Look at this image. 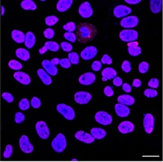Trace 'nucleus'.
<instances>
[{
    "label": "nucleus",
    "instance_id": "obj_1",
    "mask_svg": "<svg viewBox=\"0 0 163 162\" xmlns=\"http://www.w3.org/2000/svg\"><path fill=\"white\" fill-rule=\"evenodd\" d=\"M97 34V30L95 26L91 23H79L76 27V38L79 42L85 44L93 40Z\"/></svg>",
    "mask_w": 163,
    "mask_h": 162
},
{
    "label": "nucleus",
    "instance_id": "obj_2",
    "mask_svg": "<svg viewBox=\"0 0 163 162\" xmlns=\"http://www.w3.org/2000/svg\"><path fill=\"white\" fill-rule=\"evenodd\" d=\"M67 143H66V137L63 134H59L52 141L51 146L53 147V150L56 152H63L66 149Z\"/></svg>",
    "mask_w": 163,
    "mask_h": 162
},
{
    "label": "nucleus",
    "instance_id": "obj_3",
    "mask_svg": "<svg viewBox=\"0 0 163 162\" xmlns=\"http://www.w3.org/2000/svg\"><path fill=\"white\" fill-rule=\"evenodd\" d=\"M57 111L60 113L66 119L68 120H72L75 117V113H74L73 108L64 104H59L56 107Z\"/></svg>",
    "mask_w": 163,
    "mask_h": 162
},
{
    "label": "nucleus",
    "instance_id": "obj_4",
    "mask_svg": "<svg viewBox=\"0 0 163 162\" xmlns=\"http://www.w3.org/2000/svg\"><path fill=\"white\" fill-rule=\"evenodd\" d=\"M138 37V33L132 29H125L120 33V39L126 42L134 41Z\"/></svg>",
    "mask_w": 163,
    "mask_h": 162
},
{
    "label": "nucleus",
    "instance_id": "obj_5",
    "mask_svg": "<svg viewBox=\"0 0 163 162\" xmlns=\"http://www.w3.org/2000/svg\"><path fill=\"white\" fill-rule=\"evenodd\" d=\"M36 129L37 134L42 139L46 140L50 136V130H49L47 124L43 121H39L36 123Z\"/></svg>",
    "mask_w": 163,
    "mask_h": 162
},
{
    "label": "nucleus",
    "instance_id": "obj_6",
    "mask_svg": "<svg viewBox=\"0 0 163 162\" xmlns=\"http://www.w3.org/2000/svg\"><path fill=\"white\" fill-rule=\"evenodd\" d=\"M95 119L98 123H100L104 125H110L112 122V116L104 111H99V112L96 113V116H95Z\"/></svg>",
    "mask_w": 163,
    "mask_h": 162
},
{
    "label": "nucleus",
    "instance_id": "obj_7",
    "mask_svg": "<svg viewBox=\"0 0 163 162\" xmlns=\"http://www.w3.org/2000/svg\"><path fill=\"white\" fill-rule=\"evenodd\" d=\"M19 145H20V149L23 151L24 153H31L33 152L34 147L32 145L31 143L29 142V140L26 135H23L20 138L19 141Z\"/></svg>",
    "mask_w": 163,
    "mask_h": 162
},
{
    "label": "nucleus",
    "instance_id": "obj_8",
    "mask_svg": "<svg viewBox=\"0 0 163 162\" xmlns=\"http://www.w3.org/2000/svg\"><path fill=\"white\" fill-rule=\"evenodd\" d=\"M78 12L80 16L83 18L90 17L93 14V11L92 9L91 5L88 2H85L80 5L78 9Z\"/></svg>",
    "mask_w": 163,
    "mask_h": 162
},
{
    "label": "nucleus",
    "instance_id": "obj_9",
    "mask_svg": "<svg viewBox=\"0 0 163 162\" xmlns=\"http://www.w3.org/2000/svg\"><path fill=\"white\" fill-rule=\"evenodd\" d=\"M154 117L152 114H148L144 118V128L148 134H151L154 128Z\"/></svg>",
    "mask_w": 163,
    "mask_h": 162
},
{
    "label": "nucleus",
    "instance_id": "obj_10",
    "mask_svg": "<svg viewBox=\"0 0 163 162\" xmlns=\"http://www.w3.org/2000/svg\"><path fill=\"white\" fill-rule=\"evenodd\" d=\"M91 99L92 95L87 92H78L74 95V100L80 104H86Z\"/></svg>",
    "mask_w": 163,
    "mask_h": 162
},
{
    "label": "nucleus",
    "instance_id": "obj_11",
    "mask_svg": "<svg viewBox=\"0 0 163 162\" xmlns=\"http://www.w3.org/2000/svg\"><path fill=\"white\" fill-rule=\"evenodd\" d=\"M97 52L96 48L93 46H90L82 50L81 53H80V56H81L82 59H85V60H90L96 56Z\"/></svg>",
    "mask_w": 163,
    "mask_h": 162
},
{
    "label": "nucleus",
    "instance_id": "obj_12",
    "mask_svg": "<svg viewBox=\"0 0 163 162\" xmlns=\"http://www.w3.org/2000/svg\"><path fill=\"white\" fill-rule=\"evenodd\" d=\"M138 24V18L135 16L125 17L120 21V25L124 28H133Z\"/></svg>",
    "mask_w": 163,
    "mask_h": 162
},
{
    "label": "nucleus",
    "instance_id": "obj_13",
    "mask_svg": "<svg viewBox=\"0 0 163 162\" xmlns=\"http://www.w3.org/2000/svg\"><path fill=\"white\" fill-rule=\"evenodd\" d=\"M75 138L79 141L86 143V144H92L95 141V138L90 134L86 133L83 131H79L75 134Z\"/></svg>",
    "mask_w": 163,
    "mask_h": 162
},
{
    "label": "nucleus",
    "instance_id": "obj_14",
    "mask_svg": "<svg viewBox=\"0 0 163 162\" xmlns=\"http://www.w3.org/2000/svg\"><path fill=\"white\" fill-rule=\"evenodd\" d=\"M132 12V9L126 5H118L114 10V15L117 18L123 17L126 15H129Z\"/></svg>",
    "mask_w": 163,
    "mask_h": 162
},
{
    "label": "nucleus",
    "instance_id": "obj_15",
    "mask_svg": "<svg viewBox=\"0 0 163 162\" xmlns=\"http://www.w3.org/2000/svg\"><path fill=\"white\" fill-rule=\"evenodd\" d=\"M95 81H96V76L94 74L91 73V72L84 74L79 78V83L82 85H84V86L93 84Z\"/></svg>",
    "mask_w": 163,
    "mask_h": 162
},
{
    "label": "nucleus",
    "instance_id": "obj_16",
    "mask_svg": "<svg viewBox=\"0 0 163 162\" xmlns=\"http://www.w3.org/2000/svg\"><path fill=\"white\" fill-rule=\"evenodd\" d=\"M14 78L15 80H17L19 83H22L23 85H28L31 82V78L27 74L24 73V72L17 71L14 74Z\"/></svg>",
    "mask_w": 163,
    "mask_h": 162
},
{
    "label": "nucleus",
    "instance_id": "obj_17",
    "mask_svg": "<svg viewBox=\"0 0 163 162\" xmlns=\"http://www.w3.org/2000/svg\"><path fill=\"white\" fill-rule=\"evenodd\" d=\"M115 111H116L117 116L120 117L124 118L127 117L130 114V110L126 105H123L122 104H117L115 105Z\"/></svg>",
    "mask_w": 163,
    "mask_h": 162
},
{
    "label": "nucleus",
    "instance_id": "obj_18",
    "mask_svg": "<svg viewBox=\"0 0 163 162\" xmlns=\"http://www.w3.org/2000/svg\"><path fill=\"white\" fill-rule=\"evenodd\" d=\"M118 129L122 134H128L133 131L134 129V125L132 122H129V121H125V122H121L119 125Z\"/></svg>",
    "mask_w": 163,
    "mask_h": 162
},
{
    "label": "nucleus",
    "instance_id": "obj_19",
    "mask_svg": "<svg viewBox=\"0 0 163 162\" xmlns=\"http://www.w3.org/2000/svg\"><path fill=\"white\" fill-rule=\"evenodd\" d=\"M42 64L44 68L45 69V71L49 74L53 75V76H55V75L57 74L58 73L57 68L56 67V65H53V64L50 62V61L47 60V59H45V60H44L43 62H42Z\"/></svg>",
    "mask_w": 163,
    "mask_h": 162
},
{
    "label": "nucleus",
    "instance_id": "obj_20",
    "mask_svg": "<svg viewBox=\"0 0 163 162\" xmlns=\"http://www.w3.org/2000/svg\"><path fill=\"white\" fill-rule=\"evenodd\" d=\"M72 0H59L56 5V9L60 12H64L72 6Z\"/></svg>",
    "mask_w": 163,
    "mask_h": 162
},
{
    "label": "nucleus",
    "instance_id": "obj_21",
    "mask_svg": "<svg viewBox=\"0 0 163 162\" xmlns=\"http://www.w3.org/2000/svg\"><path fill=\"white\" fill-rule=\"evenodd\" d=\"M118 102L126 106H131L133 105L134 103V98L129 95H120L117 98Z\"/></svg>",
    "mask_w": 163,
    "mask_h": 162
},
{
    "label": "nucleus",
    "instance_id": "obj_22",
    "mask_svg": "<svg viewBox=\"0 0 163 162\" xmlns=\"http://www.w3.org/2000/svg\"><path fill=\"white\" fill-rule=\"evenodd\" d=\"M150 6L153 13H159L162 11V0H150Z\"/></svg>",
    "mask_w": 163,
    "mask_h": 162
},
{
    "label": "nucleus",
    "instance_id": "obj_23",
    "mask_svg": "<svg viewBox=\"0 0 163 162\" xmlns=\"http://www.w3.org/2000/svg\"><path fill=\"white\" fill-rule=\"evenodd\" d=\"M25 45L27 48L31 49L36 44V37L34 34L31 32H28L25 35Z\"/></svg>",
    "mask_w": 163,
    "mask_h": 162
},
{
    "label": "nucleus",
    "instance_id": "obj_24",
    "mask_svg": "<svg viewBox=\"0 0 163 162\" xmlns=\"http://www.w3.org/2000/svg\"><path fill=\"white\" fill-rule=\"evenodd\" d=\"M38 75L40 78V79L42 80V81L45 83V85H50L51 84L52 80L51 78L50 77V75H48V74L45 71L44 69L39 68L37 71Z\"/></svg>",
    "mask_w": 163,
    "mask_h": 162
},
{
    "label": "nucleus",
    "instance_id": "obj_25",
    "mask_svg": "<svg viewBox=\"0 0 163 162\" xmlns=\"http://www.w3.org/2000/svg\"><path fill=\"white\" fill-rule=\"evenodd\" d=\"M102 75L103 78H105L107 80H111L116 78L117 73L112 68H106L102 71Z\"/></svg>",
    "mask_w": 163,
    "mask_h": 162
},
{
    "label": "nucleus",
    "instance_id": "obj_26",
    "mask_svg": "<svg viewBox=\"0 0 163 162\" xmlns=\"http://www.w3.org/2000/svg\"><path fill=\"white\" fill-rule=\"evenodd\" d=\"M12 37L15 42L22 44L25 41V34L21 31L13 30L12 32Z\"/></svg>",
    "mask_w": 163,
    "mask_h": 162
},
{
    "label": "nucleus",
    "instance_id": "obj_27",
    "mask_svg": "<svg viewBox=\"0 0 163 162\" xmlns=\"http://www.w3.org/2000/svg\"><path fill=\"white\" fill-rule=\"evenodd\" d=\"M16 56L17 58L23 61H27L29 59L30 55L28 50L24 48H19L16 50Z\"/></svg>",
    "mask_w": 163,
    "mask_h": 162
},
{
    "label": "nucleus",
    "instance_id": "obj_28",
    "mask_svg": "<svg viewBox=\"0 0 163 162\" xmlns=\"http://www.w3.org/2000/svg\"><path fill=\"white\" fill-rule=\"evenodd\" d=\"M91 135L95 139L101 140L106 136V131L102 128H93L91 129Z\"/></svg>",
    "mask_w": 163,
    "mask_h": 162
},
{
    "label": "nucleus",
    "instance_id": "obj_29",
    "mask_svg": "<svg viewBox=\"0 0 163 162\" xmlns=\"http://www.w3.org/2000/svg\"><path fill=\"white\" fill-rule=\"evenodd\" d=\"M22 8L24 10H36L37 8V5L32 0H23L21 2Z\"/></svg>",
    "mask_w": 163,
    "mask_h": 162
},
{
    "label": "nucleus",
    "instance_id": "obj_30",
    "mask_svg": "<svg viewBox=\"0 0 163 162\" xmlns=\"http://www.w3.org/2000/svg\"><path fill=\"white\" fill-rule=\"evenodd\" d=\"M45 47L47 50H51L53 52L58 51L59 49V45L55 41H47L45 43Z\"/></svg>",
    "mask_w": 163,
    "mask_h": 162
},
{
    "label": "nucleus",
    "instance_id": "obj_31",
    "mask_svg": "<svg viewBox=\"0 0 163 162\" xmlns=\"http://www.w3.org/2000/svg\"><path fill=\"white\" fill-rule=\"evenodd\" d=\"M128 51H129V53L131 55V56H138V55L141 54V48L138 46L129 47Z\"/></svg>",
    "mask_w": 163,
    "mask_h": 162
},
{
    "label": "nucleus",
    "instance_id": "obj_32",
    "mask_svg": "<svg viewBox=\"0 0 163 162\" xmlns=\"http://www.w3.org/2000/svg\"><path fill=\"white\" fill-rule=\"evenodd\" d=\"M8 66L10 68L16 71L20 70V69H22V68H23V65H21V63H20L18 61L15 60V59H12V60H11L10 62H8Z\"/></svg>",
    "mask_w": 163,
    "mask_h": 162
},
{
    "label": "nucleus",
    "instance_id": "obj_33",
    "mask_svg": "<svg viewBox=\"0 0 163 162\" xmlns=\"http://www.w3.org/2000/svg\"><path fill=\"white\" fill-rule=\"evenodd\" d=\"M59 21V19L56 16H48L45 18V23L49 26H52Z\"/></svg>",
    "mask_w": 163,
    "mask_h": 162
},
{
    "label": "nucleus",
    "instance_id": "obj_34",
    "mask_svg": "<svg viewBox=\"0 0 163 162\" xmlns=\"http://www.w3.org/2000/svg\"><path fill=\"white\" fill-rule=\"evenodd\" d=\"M69 57V60L70 62L74 65H77L79 63V56L77 53H70L68 56Z\"/></svg>",
    "mask_w": 163,
    "mask_h": 162
},
{
    "label": "nucleus",
    "instance_id": "obj_35",
    "mask_svg": "<svg viewBox=\"0 0 163 162\" xmlns=\"http://www.w3.org/2000/svg\"><path fill=\"white\" fill-rule=\"evenodd\" d=\"M29 102L26 98H23L19 103V107L21 111H26L29 108Z\"/></svg>",
    "mask_w": 163,
    "mask_h": 162
},
{
    "label": "nucleus",
    "instance_id": "obj_36",
    "mask_svg": "<svg viewBox=\"0 0 163 162\" xmlns=\"http://www.w3.org/2000/svg\"><path fill=\"white\" fill-rule=\"evenodd\" d=\"M13 153V147L12 145H7L3 152V157L5 158H9L12 155Z\"/></svg>",
    "mask_w": 163,
    "mask_h": 162
},
{
    "label": "nucleus",
    "instance_id": "obj_37",
    "mask_svg": "<svg viewBox=\"0 0 163 162\" xmlns=\"http://www.w3.org/2000/svg\"><path fill=\"white\" fill-rule=\"evenodd\" d=\"M63 29H64L65 30L68 31V32H73L76 29L75 23H74V22L67 23L66 24H65L64 26H63Z\"/></svg>",
    "mask_w": 163,
    "mask_h": 162
},
{
    "label": "nucleus",
    "instance_id": "obj_38",
    "mask_svg": "<svg viewBox=\"0 0 163 162\" xmlns=\"http://www.w3.org/2000/svg\"><path fill=\"white\" fill-rule=\"evenodd\" d=\"M41 104H42V102H41L40 99L38 98L37 97H33L31 100V106L33 108H39L41 107Z\"/></svg>",
    "mask_w": 163,
    "mask_h": 162
},
{
    "label": "nucleus",
    "instance_id": "obj_39",
    "mask_svg": "<svg viewBox=\"0 0 163 162\" xmlns=\"http://www.w3.org/2000/svg\"><path fill=\"white\" fill-rule=\"evenodd\" d=\"M144 95L148 98H154L157 95V92L153 89H148L144 92Z\"/></svg>",
    "mask_w": 163,
    "mask_h": 162
},
{
    "label": "nucleus",
    "instance_id": "obj_40",
    "mask_svg": "<svg viewBox=\"0 0 163 162\" xmlns=\"http://www.w3.org/2000/svg\"><path fill=\"white\" fill-rule=\"evenodd\" d=\"M139 71L141 74L146 73L149 69V64L146 62H143L141 63H140V65L138 66Z\"/></svg>",
    "mask_w": 163,
    "mask_h": 162
},
{
    "label": "nucleus",
    "instance_id": "obj_41",
    "mask_svg": "<svg viewBox=\"0 0 163 162\" xmlns=\"http://www.w3.org/2000/svg\"><path fill=\"white\" fill-rule=\"evenodd\" d=\"M64 38L66 40L69 41L71 42H75L76 41V35L73 32H66L64 34Z\"/></svg>",
    "mask_w": 163,
    "mask_h": 162
},
{
    "label": "nucleus",
    "instance_id": "obj_42",
    "mask_svg": "<svg viewBox=\"0 0 163 162\" xmlns=\"http://www.w3.org/2000/svg\"><path fill=\"white\" fill-rule=\"evenodd\" d=\"M71 62L69 59H59V65L63 68H69L71 67Z\"/></svg>",
    "mask_w": 163,
    "mask_h": 162
},
{
    "label": "nucleus",
    "instance_id": "obj_43",
    "mask_svg": "<svg viewBox=\"0 0 163 162\" xmlns=\"http://www.w3.org/2000/svg\"><path fill=\"white\" fill-rule=\"evenodd\" d=\"M25 120V116L20 112H17L15 114V122L17 124L22 123Z\"/></svg>",
    "mask_w": 163,
    "mask_h": 162
},
{
    "label": "nucleus",
    "instance_id": "obj_44",
    "mask_svg": "<svg viewBox=\"0 0 163 162\" xmlns=\"http://www.w3.org/2000/svg\"><path fill=\"white\" fill-rule=\"evenodd\" d=\"M159 80L156 79V78H152L148 83V86L149 87H151L153 89H156L159 86Z\"/></svg>",
    "mask_w": 163,
    "mask_h": 162
},
{
    "label": "nucleus",
    "instance_id": "obj_45",
    "mask_svg": "<svg viewBox=\"0 0 163 162\" xmlns=\"http://www.w3.org/2000/svg\"><path fill=\"white\" fill-rule=\"evenodd\" d=\"M61 47L62 48H63V50H64V51L66 52H70L72 50V48H73V47H72V45H70L69 43H68V42L66 41H63L61 43Z\"/></svg>",
    "mask_w": 163,
    "mask_h": 162
},
{
    "label": "nucleus",
    "instance_id": "obj_46",
    "mask_svg": "<svg viewBox=\"0 0 163 162\" xmlns=\"http://www.w3.org/2000/svg\"><path fill=\"white\" fill-rule=\"evenodd\" d=\"M122 70L126 73H129L131 71V64L129 61H124L122 64Z\"/></svg>",
    "mask_w": 163,
    "mask_h": 162
},
{
    "label": "nucleus",
    "instance_id": "obj_47",
    "mask_svg": "<svg viewBox=\"0 0 163 162\" xmlns=\"http://www.w3.org/2000/svg\"><path fill=\"white\" fill-rule=\"evenodd\" d=\"M44 35L47 38L50 39L54 36V31L51 28H48V29H45V32H44Z\"/></svg>",
    "mask_w": 163,
    "mask_h": 162
},
{
    "label": "nucleus",
    "instance_id": "obj_48",
    "mask_svg": "<svg viewBox=\"0 0 163 162\" xmlns=\"http://www.w3.org/2000/svg\"><path fill=\"white\" fill-rule=\"evenodd\" d=\"M2 97L3 98V99L6 101L8 103H12L14 101V97L12 94L8 93V92H4V93L2 95Z\"/></svg>",
    "mask_w": 163,
    "mask_h": 162
},
{
    "label": "nucleus",
    "instance_id": "obj_49",
    "mask_svg": "<svg viewBox=\"0 0 163 162\" xmlns=\"http://www.w3.org/2000/svg\"><path fill=\"white\" fill-rule=\"evenodd\" d=\"M101 63L110 65V64H112L111 58H110L108 55H104L103 57L102 58V60H101Z\"/></svg>",
    "mask_w": 163,
    "mask_h": 162
},
{
    "label": "nucleus",
    "instance_id": "obj_50",
    "mask_svg": "<svg viewBox=\"0 0 163 162\" xmlns=\"http://www.w3.org/2000/svg\"><path fill=\"white\" fill-rule=\"evenodd\" d=\"M102 68V63L99 61H95V62H93L92 64V69L95 71H99Z\"/></svg>",
    "mask_w": 163,
    "mask_h": 162
},
{
    "label": "nucleus",
    "instance_id": "obj_51",
    "mask_svg": "<svg viewBox=\"0 0 163 162\" xmlns=\"http://www.w3.org/2000/svg\"><path fill=\"white\" fill-rule=\"evenodd\" d=\"M104 94H105L106 96H107V97H110V96H112V95H114L113 89H112L110 86H107V87L104 88Z\"/></svg>",
    "mask_w": 163,
    "mask_h": 162
},
{
    "label": "nucleus",
    "instance_id": "obj_52",
    "mask_svg": "<svg viewBox=\"0 0 163 162\" xmlns=\"http://www.w3.org/2000/svg\"><path fill=\"white\" fill-rule=\"evenodd\" d=\"M113 83L114 86H120L122 84H123V81H122V79L120 78V77H116V78H114Z\"/></svg>",
    "mask_w": 163,
    "mask_h": 162
},
{
    "label": "nucleus",
    "instance_id": "obj_53",
    "mask_svg": "<svg viewBox=\"0 0 163 162\" xmlns=\"http://www.w3.org/2000/svg\"><path fill=\"white\" fill-rule=\"evenodd\" d=\"M123 91H125L126 92H130L132 91V88H131V86L129 84V83H123Z\"/></svg>",
    "mask_w": 163,
    "mask_h": 162
},
{
    "label": "nucleus",
    "instance_id": "obj_54",
    "mask_svg": "<svg viewBox=\"0 0 163 162\" xmlns=\"http://www.w3.org/2000/svg\"><path fill=\"white\" fill-rule=\"evenodd\" d=\"M132 86L136 88L140 87V86H141V81L139 79H134L133 83H132Z\"/></svg>",
    "mask_w": 163,
    "mask_h": 162
},
{
    "label": "nucleus",
    "instance_id": "obj_55",
    "mask_svg": "<svg viewBox=\"0 0 163 162\" xmlns=\"http://www.w3.org/2000/svg\"><path fill=\"white\" fill-rule=\"evenodd\" d=\"M126 2H127L128 4L134 5L141 2V0H126Z\"/></svg>",
    "mask_w": 163,
    "mask_h": 162
},
{
    "label": "nucleus",
    "instance_id": "obj_56",
    "mask_svg": "<svg viewBox=\"0 0 163 162\" xmlns=\"http://www.w3.org/2000/svg\"><path fill=\"white\" fill-rule=\"evenodd\" d=\"M50 62H51L53 65H58V64H59V59H58V58H53V59H51Z\"/></svg>",
    "mask_w": 163,
    "mask_h": 162
},
{
    "label": "nucleus",
    "instance_id": "obj_57",
    "mask_svg": "<svg viewBox=\"0 0 163 162\" xmlns=\"http://www.w3.org/2000/svg\"><path fill=\"white\" fill-rule=\"evenodd\" d=\"M47 51V49L46 48L45 46H44L43 48H42L40 49V50H39V53L42 55V54H44V53H45Z\"/></svg>",
    "mask_w": 163,
    "mask_h": 162
},
{
    "label": "nucleus",
    "instance_id": "obj_58",
    "mask_svg": "<svg viewBox=\"0 0 163 162\" xmlns=\"http://www.w3.org/2000/svg\"><path fill=\"white\" fill-rule=\"evenodd\" d=\"M138 43L137 41H132V42H129L128 44V47H133V46H138Z\"/></svg>",
    "mask_w": 163,
    "mask_h": 162
},
{
    "label": "nucleus",
    "instance_id": "obj_59",
    "mask_svg": "<svg viewBox=\"0 0 163 162\" xmlns=\"http://www.w3.org/2000/svg\"><path fill=\"white\" fill-rule=\"evenodd\" d=\"M1 11H2L1 15L2 16V15H4V14H5V8L3 7V6H2L1 7Z\"/></svg>",
    "mask_w": 163,
    "mask_h": 162
},
{
    "label": "nucleus",
    "instance_id": "obj_60",
    "mask_svg": "<svg viewBox=\"0 0 163 162\" xmlns=\"http://www.w3.org/2000/svg\"><path fill=\"white\" fill-rule=\"evenodd\" d=\"M102 81H107V79H106V78H102Z\"/></svg>",
    "mask_w": 163,
    "mask_h": 162
},
{
    "label": "nucleus",
    "instance_id": "obj_61",
    "mask_svg": "<svg viewBox=\"0 0 163 162\" xmlns=\"http://www.w3.org/2000/svg\"><path fill=\"white\" fill-rule=\"evenodd\" d=\"M72 161H77V159H72Z\"/></svg>",
    "mask_w": 163,
    "mask_h": 162
}]
</instances>
